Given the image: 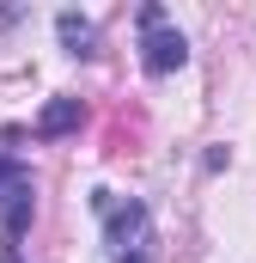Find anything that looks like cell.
Listing matches in <instances>:
<instances>
[{
  "instance_id": "cell-1",
  "label": "cell",
  "mask_w": 256,
  "mask_h": 263,
  "mask_svg": "<svg viewBox=\"0 0 256 263\" xmlns=\"http://www.w3.org/2000/svg\"><path fill=\"white\" fill-rule=\"evenodd\" d=\"M92 208H98V220H104V245L116 251V263L146 257V239H153V214H146V202L98 190V196H92Z\"/></svg>"
},
{
  "instance_id": "cell-2",
  "label": "cell",
  "mask_w": 256,
  "mask_h": 263,
  "mask_svg": "<svg viewBox=\"0 0 256 263\" xmlns=\"http://www.w3.org/2000/svg\"><path fill=\"white\" fill-rule=\"evenodd\" d=\"M183 62H189V37L165 18L159 0H146L140 6V67L146 73H177Z\"/></svg>"
},
{
  "instance_id": "cell-3",
  "label": "cell",
  "mask_w": 256,
  "mask_h": 263,
  "mask_svg": "<svg viewBox=\"0 0 256 263\" xmlns=\"http://www.w3.org/2000/svg\"><path fill=\"white\" fill-rule=\"evenodd\" d=\"M79 123H86V104H79V98H49V104H43V117H37V135H43V141H55V135H73Z\"/></svg>"
},
{
  "instance_id": "cell-4",
  "label": "cell",
  "mask_w": 256,
  "mask_h": 263,
  "mask_svg": "<svg viewBox=\"0 0 256 263\" xmlns=\"http://www.w3.org/2000/svg\"><path fill=\"white\" fill-rule=\"evenodd\" d=\"M55 37H61L67 55H98V25L79 12H55Z\"/></svg>"
},
{
  "instance_id": "cell-5",
  "label": "cell",
  "mask_w": 256,
  "mask_h": 263,
  "mask_svg": "<svg viewBox=\"0 0 256 263\" xmlns=\"http://www.w3.org/2000/svg\"><path fill=\"white\" fill-rule=\"evenodd\" d=\"M0 263H18V251H12V245H0Z\"/></svg>"
},
{
  "instance_id": "cell-6",
  "label": "cell",
  "mask_w": 256,
  "mask_h": 263,
  "mask_svg": "<svg viewBox=\"0 0 256 263\" xmlns=\"http://www.w3.org/2000/svg\"><path fill=\"white\" fill-rule=\"evenodd\" d=\"M128 263H146V257H128Z\"/></svg>"
}]
</instances>
